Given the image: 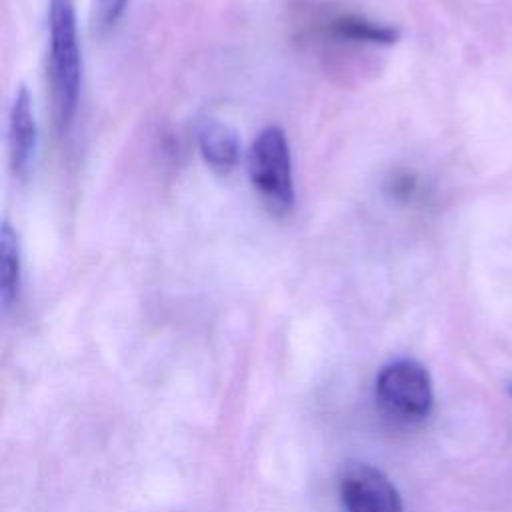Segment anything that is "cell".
<instances>
[{
  "instance_id": "2",
  "label": "cell",
  "mask_w": 512,
  "mask_h": 512,
  "mask_svg": "<svg viewBox=\"0 0 512 512\" xmlns=\"http://www.w3.org/2000/svg\"><path fill=\"white\" fill-rule=\"evenodd\" d=\"M248 174L260 200L270 212L286 216L294 210L296 188L292 156L280 126L262 128L248 152Z\"/></svg>"
},
{
  "instance_id": "4",
  "label": "cell",
  "mask_w": 512,
  "mask_h": 512,
  "mask_svg": "<svg viewBox=\"0 0 512 512\" xmlns=\"http://www.w3.org/2000/svg\"><path fill=\"white\" fill-rule=\"evenodd\" d=\"M340 496L348 512H402V500L394 484L368 464H354L344 472Z\"/></svg>"
},
{
  "instance_id": "10",
  "label": "cell",
  "mask_w": 512,
  "mask_h": 512,
  "mask_svg": "<svg viewBox=\"0 0 512 512\" xmlns=\"http://www.w3.org/2000/svg\"><path fill=\"white\" fill-rule=\"evenodd\" d=\"M508 394H510V398H512V382H508Z\"/></svg>"
},
{
  "instance_id": "6",
  "label": "cell",
  "mask_w": 512,
  "mask_h": 512,
  "mask_svg": "<svg viewBox=\"0 0 512 512\" xmlns=\"http://www.w3.org/2000/svg\"><path fill=\"white\" fill-rule=\"evenodd\" d=\"M38 122L34 102L26 86H18L8 114V154L18 178H26L38 154Z\"/></svg>"
},
{
  "instance_id": "3",
  "label": "cell",
  "mask_w": 512,
  "mask_h": 512,
  "mask_svg": "<svg viewBox=\"0 0 512 512\" xmlns=\"http://www.w3.org/2000/svg\"><path fill=\"white\" fill-rule=\"evenodd\" d=\"M376 398L394 418L414 422L424 418L434 400L428 370L410 358L388 362L376 378Z\"/></svg>"
},
{
  "instance_id": "5",
  "label": "cell",
  "mask_w": 512,
  "mask_h": 512,
  "mask_svg": "<svg viewBox=\"0 0 512 512\" xmlns=\"http://www.w3.org/2000/svg\"><path fill=\"white\" fill-rule=\"evenodd\" d=\"M310 26L314 34L350 44L390 46L400 38L396 26L376 22L352 10H320L310 18Z\"/></svg>"
},
{
  "instance_id": "7",
  "label": "cell",
  "mask_w": 512,
  "mask_h": 512,
  "mask_svg": "<svg viewBox=\"0 0 512 512\" xmlns=\"http://www.w3.org/2000/svg\"><path fill=\"white\" fill-rule=\"evenodd\" d=\"M196 144L204 162L216 172H230L240 158L238 132L216 118H206L196 130Z\"/></svg>"
},
{
  "instance_id": "8",
  "label": "cell",
  "mask_w": 512,
  "mask_h": 512,
  "mask_svg": "<svg viewBox=\"0 0 512 512\" xmlns=\"http://www.w3.org/2000/svg\"><path fill=\"white\" fill-rule=\"evenodd\" d=\"M22 278V252L16 230L4 220L0 226V302L10 308L18 298Z\"/></svg>"
},
{
  "instance_id": "9",
  "label": "cell",
  "mask_w": 512,
  "mask_h": 512,
  "mask_svg": "<svg viewBox=\"0 0 512 512\" xmlns=\"http://www.w3.org/2000/svg\"><path fill=\"white\" fill-rule=\"evenodd\" d=\"M94 6V22L100 32L114 28V24L122 18L128 0H92Z\"/></svg>"
},
{
  "instance_id": "1",
  "label": "cell",
  "mask_w": 512,
  "mask_h": 512,
  "mask_svg": "<svg viewBox=\"0 0 512 512\" xmlns=\"http://www.w3.org/2000/svg\"><path fill=\"white\" fill-rule=\"evenodd\" d=\"M48 84L54 124L66 134L76 118L82 90V52L74 0L48 2Z\"/></svg>"
}]
</instances>
